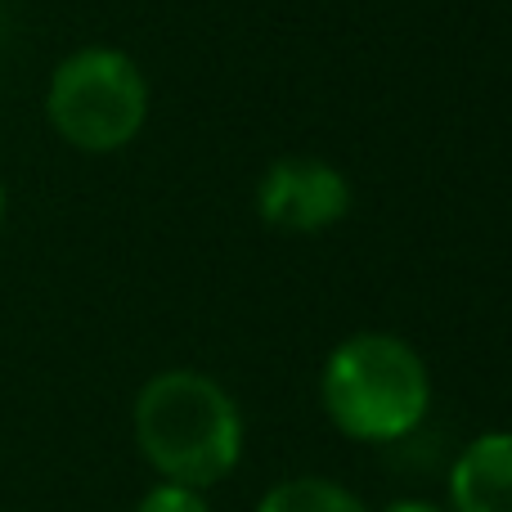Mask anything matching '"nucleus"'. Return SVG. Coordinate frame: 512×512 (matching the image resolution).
<instances>
[{"label": "nucleus", "mask_w": 512, "mask_h": 512, "mask_svg": "<svg viewBox=\"0 0 512 512\" xmlns=\"http://www.w3.org/2000/svg\"><path fill=\"white\" fill-rule=\"evenodd\" d=\"M131 432L162 481L212 490L243 463L248 427L225 382L198 369H162L135 391Z\"/></svg>", "instance_id": "obj_1"}, {"label": "nucleus", "mask_w": 512, "mask_h": 512, "mask_svg": "<svg viewBox=\"0 0 512 512\" xmlns=\"http://www.w3.org/2000/svg\"><path fill=\"white\" fill-rule=\"evenodd\" d=\"M324 418L360 445H396L423 427L432 409V373L414 342L364 328L328 351L319 369Z\"/></svg>", "instance_id": "obj_2"}, {"label": "nucleus", "mask_w": 512, "mask_h": 512, "mask_svg": "<svg viewBox=\"0 0 512 512\" xmlns=\"http://www.w3.org/2000/svg\"><path fill=\"white\" fill-rule=\"evenodd\" d=\"M149 99V77L126 50L81 45L54 63L45 86V122L68 149L104 158L140 140Z\"/></svg>", "instance_id": "obj_3"}, {"label": "nucleus", "mask_w": 512, "mask_h": 512, "mask_svg": "<svg viewBox=\"0 0 512 512\" xmlns=\"http://www.w3.org/2000/svg\"><path fill=\"white\" fill-rule=\"evenodd\" d=\"M351 180L324 158L292 153L261 171L256 180V216L279 234H324L351 212Z\"/></svg>", "instance_id": "obj_4"}, {"label": "nucleus", "mask_w": 512, "mask_h": 512, "mask_svg": "<svg viewBox=\"0 0 512 512\" xmlns=\"http://www.w3.org/2000/svg\"><path fill=\"white\" fill-rule=\"evenodd\" d=\"M445 512H512V432H481L454 454Z\"/></svg>", "instance_id": "obj_5"}, {"label": "nucleus", "mask_w": 512, "mask_h": 512, "mask_svg": "<svg viewBox=\"0 0 512 512\" xmlns=\"http://www.w3.org/2000/svg\"><path fill=\"white\" fill-rule=\"evenodd\" d=\"M252 512H373L333 477H288L256 499Z\"/></svg>", "instance_id": "obj_6"}, {"label": "nucleus", "mask_w": 512, "mask_h": 512, "mask_svg": "<svg viewBox=\"0 0 512 512\" xmlns=\"http://www.w3.org/2000/svg\"><path fill=\"white\" fill-rule=\"evenodd\" d=\"M135 512H212L207 504V490H194V486H176V481H158L140 495Z\"/></svg>", "instance_id": "obj_7"}, {"label": "nucleus", "mask_w": 512, "mask_h": 512, "mask_svg": "<svg viewBox=\"0 0 512 512\" xmlns=\"http://www.w3.org/2000/svg\"><path fill=\"white\" fill-rule=\"evenodd\" d=\"M378 512H445L441 504H432V499H414V495H405V499H391V504H382Z\"/></svg>", "instance_id": "obj_8"}, {"label": "nucleus", "mask_w": 512, "mask_h": 512, "mask_svg": "<svg viewBox=\"0 0 512 512\" xmlns=\"http://www.w3.org/2000/svg\"><path fill=\"white\" fill-rule=\"evenodd\" d=\"M5 212H9V194H5V185H0V225H5Z\"/></svg>", "instance_id": "obj_9"}]
</instances>
